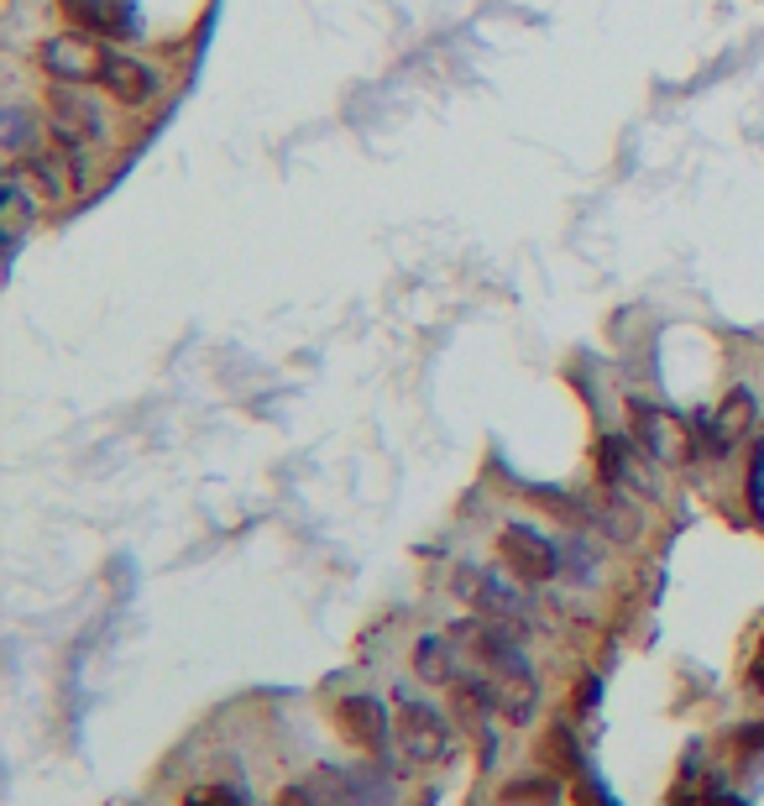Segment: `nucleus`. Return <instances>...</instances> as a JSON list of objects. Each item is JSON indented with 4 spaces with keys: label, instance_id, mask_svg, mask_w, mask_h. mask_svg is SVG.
<instances>
[{
    "label": "nucleus",
    "instance_id": "6",
    "mask_svg": "<svg viewBox=\"0 0 764 806\" xmlns=\"http://www.w3.org/2000/svg\"><path fill=\"white\" fill-rule=\"evenodd\" d=\"M398 744H404L409 759L430 765V759H441L445 749H450V722L435 707L413 702L409 691H398Z\"/></svg>",
    "mask_w": 764,
    "mask_h": 806
},
{
    "label": "nucleus",
    "instance_id": "19",
    "mask_svg": "<svg viewBox=\"0 0 764 806\" xmlns=\"http://www.w3.org/2000/svg\"><path fill=\"white\" fill-rule=\"evenodd\" d=\"M738 749H743V754H764V722L743 728V733H738Z\"/></svg>",
    "mask_w": 764,
    "mask_h": 806
},
{
    "label": "nucleus",
    "instance_id": "7",
    "mask_svg": "<svg viewBox=\"0 0 764 806\" xmlns=\"http://www.w3.org/2000/svg\"><path fill=\"white\" fill-rule=\"evenodd\" d=\"M37 63L53 85H85L100 74V53L85 31H53L42 48H37Z\"/></svg>",
    "mask_w": 764,
    "mask_h": 806
},
{
    "label": "nucleus",
    "instance_id": "20",
    "mask_svg": "<svg viewBox=\"0 0 764 806\" xmlns=\"http://www.w3.org/2000/svg\"><path fill=\"white\" fill-rule=\"evenodd\" d=\"M576 707H597V676H587V681L576 687Z\"/></svg>",
    "mask_w": 764,
    "mask_h": 806
},
{
    "label": "nucleus",
    "instance_id": "5",
    "mask_svg": "<svg viewBox=\"0 0 764 806\" xmlns=\"http://www.w3.org/2000/svg\"><path fill=\"white\" fill-rule=\"evenodd\" d=\"M94 85L111 94L116 105H126V111H142V105H152L157 100V90H163V79H157V68L142 59H131V53H100V74H94Z\"/></svg>",
    "mask_w": 764,
    "mask_h": 806
},
{
    "label": "nucleus",
    "instance_id": "9",
    "mask_svg": "<svg viewBox=\"0 0 764 806\" xmlns=\"http://www.w3.org/2000/svg\"><path fill=\"white\" fill-rule=\"evenodd\" d=\"M335 722L346 728V739L367 744L372 754L387 749V707H382L372 691H352V696H335Z\"/></svg>",
    "mask_w": 764,
    "mask_h": 806
},
{
    "label": "nucleus",
    "instance_id": "14",
    "mask_svg": "<svg viewBox=\"0 0 764 806\" xmlns=\"http://www.w3.org/2000/svg\"><path fill=\"white\" fill-rule=\"evenodd\" d=\"M42 142V111H31V105H11L5 120H0V148L11 152V157H22L27 148Z\"/></svg>",
    "mask_w": 764,
    "mask_h": 806
},
{
    "label": "nucleus",
    "instance_id": "21",
    "mask_svg": "<svg viewBox=\"0 0 764 806\" xmlns=\"http://www.w3.org/2000/svg\"><path fill=\"white\" fill-rule=\"evenodd\" d=\"M278 806H315V796H309V785H304V791H283Z\"/></svg>",
    "mask_w": 764,
    "mask_h": 806
},
{
    "label": "nucleus",
    "instance_id": "11",
    "mask_svg": "<svg viewBox=\"0 0 764 806\" xmlns=\"http://www.w3.org/2000/svg\"><path fill=\"white\" fill-rule=\"evenodd\" d=\"M639 456H645V450H639L634 435H602V440H597V482L613 487V492H623V487H649Z\"/></svg>",
    "mask_w": 764,
    "mask_h": 806
},
{
    "label": "nucleus",
    "instance_id": "16",
    "mask_svg": "<svg viewBox=\"0 0 764 806\" xmlns=\"http://www.w3.org/2000/svg\"><path fill=\"white\" fill-rule=\"evenodd\" d=\"M63 157H68V179H74V189L85 194L89 183H94V152H89V142H79V148H63Z\"/></svg>",
    "mask_w": 764,
    "mask_h": 806
},
{
    "label": "nucleus",
    "instance_id": "8",
    "mask_svg": "<svg viewBox=\"0 0 764 806\" xmlns=\"http://www.w3.org/2000/svg\"><path fill=\"white\" fill-rule=\"evenodd\" d=\"M11 168L22 174V179L42 194V205H59V200H68L74 194V179H68V157H63V148L53 142V148H27L22 157H11Z\"/></svg>",
    "mask_w": 764,
    "mask_h": 806
},
{
    "label": "nucleus",
    "instance_id": "18",
    "mask_svg": "<svg viewBox=\"0 0 764 806\" xmlns=\"http://www.w3.org/2000/svg\"><path fill=\"white\" fill-rule=\"evenodd\" d=\"M183 806H241V796H235L231 785H194L183 796Z\"/></svg>",
    "mask_w": 764,
    "mask_h": 806
},
{
    "label": "nucleus",
    "instance_id": "10",
    "mask_svg": "<svg viewBox=\"0 0 764 806\" xmlns=\"http://www.w3.org/2000/svg\"><path fill=\"white\" fill-rule=\"evenodd\" d=\"M37 215H42V194H37L16 168H5V179H0V231H5V246H11V252L22 246V236L31 231Z\"/></svg>",
    "mask_w": 764,
    "mask_h": 806
},
{
    "label": "nucleus",
    "instance_id": "2",
    "mask_svg": "<svg viewBox=\"0 0 764 806\" xmlns=\"http://www.w3.org/2000/svg\"><path fill=\"white\" fill-rule=\"evenodd\" d=\"M691 424H697V450H702L706 461H728V456L754 435V424H760V398H754V388H734L717 409L697 414Z\"/></svg>",
    "mask_w": 764,
    "mask_h": 806
},
{
    "label": "nucleus",
    "instance_id": "15",
    "mask_svg": "<svg viewBox=\"0 0 764 806\" xmlns=\"http://www.w3.org/2000/svg\"><path fill=\"white\" fill-rule=\"evenodd\" d=\"M560 561H565V571H571L576 581H591V571H597V550L587 545V535H565V539H560Z\"/></svg>",
    "mask_w": 764,
    "mask_h": 806
},
{
    "label": "nucleus",
    "instance_id": "12",
    "mask_svg": "<svg viewBox=\"0 0 764 806\" xmlns=\"http://www.w3.org/2000/svg\"><path fill=\"white\" fill-rule=\"evenodd\" d=\"M63 22L85 37H126L131 31V16L120 0H59Z\"/></svg>",
    "mask_w": 764,
    "mask_h": 806
},
{
    "label": "nucleus",
    "instance_id": "13",
    "mask_svg": "<svg viewBox=\"0 0 764 806\" xmlns=\"http://www.w3.org/2000/svg\"><path fill=\"white\" fill-rule=\"evenodd\" d=\"M450 644H456V639H435V634L413 644V670H419L430 687H450V681L461 676V650H450Z\"/></svg>",
    "mask_w": 764,
    "mask_h": 806
},
{
    "label": "nucleus",
    "instance_id": "1",
    "mask_svg": "<svg viewBox=\"0 0 764 806\" xmlns=\"http://www.w3.org/2000/svg\"><path fill=\"white\" fill-rule=\"evenodd\" d=\"M628 435L660 466H686L691 456H702L697 450V424L660 409V404H649V398H628Z\"/></svg>",
    "mask_w": 764,
    "mask_h": 806
},
{
    "label": "nucleus",
    "instance_id": "4",
    "mask_svg": "<svg viewBox=\"0 0 764 806\" xmlns=\"http://www.w3.org/2000/svg\"><path fill=\"white\" fill-rule=\"evenodd\" d=\"M498 555H502V566H508V576L524 581V587H545V581H556L560 571H565L560 545L545 539L539 529H530V524H508L498 535Z\"/></svg>",
    "mask_w": 764,
    "mask_h": 806
},
{
    "label": "nucleus",
    "instance_id": "3",
    "mask_svg": "<svg viewBox=\"0 0 764 806\" xmlns=\"http://www.w3.org/2000/svg\"><path fill=\"white\" fill-rule=\"evenodd\" d=\"M42 111H48V137L59 148H79V142L94 148V142H105V116L85 94V85H48Z\"/></svg>",
    "mask_w": 764,
    "mask_h": 806
},
{
    "label": "nucleus",
    "instance_id": "17",
    "mask_svg": "<svg viewBox=\"0 0 764 806\" xmlns=\"http://www.w3.org/2000/svg\"><path fill=\"white\" fill-rule=\"evenodd\" d=\"M556 796V780H545V776H534L524 780V785H508L502 791V802H550Z\"/></svg>",
    "mask_w": 764,
    "mask_h": 806
}]
</instances>
